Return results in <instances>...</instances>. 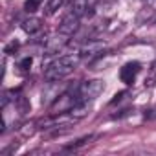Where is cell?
Instances as JSON below:
<instances>
[{"label":"cell","instance_id":"6da1fadb","mask_svg":"<svg viewBox=\"0 0 156 156\" xmlns=\"http://www.w3.org/2000/svg\"><path fill=\"white\" fill-rule=\"evenodd\" d=\"M79 59H81L79 53H77V55H61V57H57L55 61H51L44 68V79L50 81V83L62 81L64 77H68L75 70Z\"/></svg>","mask_w":156,"mask_h":156},{"label":"cell","instance_id":"7a4b0ae2","mask_svg":"<svg viewBox=\"0 0 156 156\" xmlns=\"http://www.w3.org/2000/svg\"><path fill=\"white\" fill-rule=\"evenodd\" d=\"M77 103H79V85L75 88H70L66 90L64 94L57 96V99L51 103L50 107V114L53 116H59V114H64V112H70Z\"/></svg>","mask_w":156,"mask_h":156},{"label":"cell","instance_id":"3957f363","mask_svg":"<svg viewBox=\"0 0 156 156\" xmlns=\"http://www.w3.org/2000/svg\"><path fill=\"white\" fill-rule=\"evenodd\" d=\"M105 90V81L101 79H92V81H85L79 85V103H92L96 101Z\"/></svg>","mask_w":156,"mask_h":156},{"label":"cell","instance_id":"277c9868","mask_svg":"<svg viewBox=\"0 0 156 156\" xmlns=\"http://www.w3.org/2000/svg\"><path fill=\"white\" fill-rule=\"evenodd\" d=\"M68 37H70V35H64V33L59 31L55 37L46 39V42H44V51H46V55H53V53L62 51L64 46L68 44Z\"/></svg>","mask_w":156,"mask_h":156},{"label":"cell","instance_id":"5b68a950","mask_svg":"<svg viewBox=\"0 0 156 156\" xmlns=\"http://www.w3.org/2000/svg\"><path fill=\"white\" fill-rule=\"evenodd\" d=\"M103 48H105L103 42H99V41H88V44H85L81 48L79 55H81L83 61H94L96 57H99L103 53Z\"/></svg>","mask_w":156,"mask_h":156},{"label":"cell","instance_id":"8992f818","mask_svg":"<svg viewBox=\"0 0 156 156\" xmlns=\"http://www.w3.org/2000/svg\"><path fill=\"white\" fill-rule=\"evenodd\" d=\"M94 9V0H72L70 4V13H73L75 17H88Z\"/></svg>","mask_w":156,"mask_h":156},{"label":"cell","instance_id":"52a82bcc","mask_svg":"<svg viewBox=\"0 0 156 156\" xmlns=\"http://www.w3.org/2000/svg\"><path fill=\"white\" fill-rule=\"evenodd\" d=\"M140 70H141V66H140V62H127L121 70H119V79L125 83V85H132L134 81H136V75L140 73Z\"/></svg>","mask_w":156,"mask_h":156},{"label":"cell","instance_id":"ba28073f","mask_svg":"<svg viewBox=\"0 0 156 156\" xmlns=\"http://www.w3.org/2000/svg\"><path fill=\"white\" fill-rule=\"evenodd\" d=\"M79 20H81L79 17H75L73 13H68V15L62 19V22L59 24V31L72 37V35L77 31V28H79Z\"/></svg>","mask_w":156,"mask_h":156},{"label":"cell","instance_id":"9c48e42d","mask_svg":"<svg viewBox=\"0 0 156 156\" xmlns=\"http://www.w3.org/2000/svg\"><path fill=\"white\" fill-rule=\"evenodd\" d=\"M22 30H24L28 35H37V33L42 30V20L37 19V17H30V19L22 20Z\"/></svg>","mask_w":156,"mask_h":156},{"label":"cell","instance_id":"30bf717a","mask_svg":"<svg viewBox=\"0 0 156 156\" xmlns=\"http://www.w3.org/2000/svg\"><path fill=\"white\" fill-rule=\"evenodd\" d=\"M64 2H66V0H48V4H46V13H48V15H53L59 8L64 6Z\"/></svg>","mask_w":156,"mask_h":156},{"label":"cell","instance_id":"8fae6325","mask_svg":"<svg viewBox=\"0 0 156 156\" xmlns=\"http://www.w3.org/2000/svg\"><path fill=\"white\" fill-rule=\"evenodd\" d=\"M41 6V2L39 0H26L24 2V9L28 11V13H33V11H37V8Z\"/></svg>","mask_w":156,"mask_h":156},{"label":"cell","instance_id":"7c38bea8","mask_svg":"<svg viewBox=\"0 0 156 156\" xmlns=\"http://www.w3.org/2000/svg\"><path fill=\"white\" fill-rule=\"evenodd\" d=\"M30 66H31V57H24V59L19 62L20 72H28V70H30Z\"/></svg>","mask_w":156,"mask_h":156},{"label":"cell","instance_id":"4fadbf2b","mask_svg":"<svg viewBox=\"0 0 156 156\" xmlns=\"http://www.w3.org/2000/svg\"><path fill=\"white\" fill-rule=\"evenodd\" d=\"M17 50H19V42H17V41H13V42H9V44L6 46L4 53H8V55H13V51H17Z\"/></svg>","mask_w":156,"mask_h":156},{"label":"cell","instance_id":"5bb4252c","mask_svg":"<svg viewBox=\"0 0 156 156\" xmlns=\"http://www.w3.org/2000/svg\"><path fill=\"white\" fill-rule=\"evenodd\" d=\"M147 118H149V119H156V108H152V110L147 114Z\"/></svg>","mask_w":156,"mask_h":156}]
</instances>
